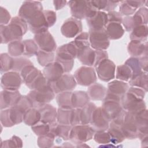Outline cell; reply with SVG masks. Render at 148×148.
I'll return each instance as SVG.
<instances>
[{
	"label": "cell",
	"instance_id": "cell-9",
	"mask_svg": "<svg viewBox=\"0 0 148 148\" xmlns=\"http://www.w3.org/2000/svg\"><path fill=\"white\" fill-rule=\"evenodd\" d=\"M102 108L105 110L110 121L116 119L123 117L125 114L121 104V99L116 97L105 95L103 99Z\"/></svg>",
	"mask_w": 148,
	"mask_h": 148
},
{
	"label": "cell",
	"instance_id": "cell-38",
	"mask_svg": "<svg viewBox=\"0 0 148 148\" xmlns=\"http://www.w3.org/2000/svg\"><path fill=\"white\" fill-rule=\"evenodd\" d=\"M40 121V113L38 109L31 108L24 114L23 122L27 125L33 126Z\"/></svg>",
	"mask_w": 148,
	"mask_h": 148
},
{
	"label": "cell",
	"instance_id": "cell-4",
	"mask_svg": "<svg viewBox=\"0 0 148 148\" xmlns=\"http://www.w3.org/2000/svg\"><path fill=\"white\" fill-rule=\"evenodd\" d=\"M77 53V49L73 40L61 45L57 49L55 61L62 66L65 73L72 71L75 62L74 59L76 58Z\"/></svg>",
	"mask_w": 148,
	"mask_h": 148
},
{
	"label": "cell",
	"instance_id": "cell-40",
	"mask_svg": "<svg viewBox=\"0 0 148 148\" xmlns=\"http://www.w3.org/2000/svg\"><path fill=\"white\" fill-rule=\"evenodd\" d=\"M96 105L92 102H88L86 105L80 109V124H89L94 110Z\"/></svg>",
	"mask_w": 148,
	"mask_h": 148
},
{
	"label": "cell",
	"instance_id": "cell-43",
	"mask_svg": "<svg viewBox=\"0 0 148 148\" xmlns=\"http://www.w3.org/2000/svg\"><path fill=\"white\" fill-rule=\"evenodd\" d=\"M73 109H62L59 108L57 109V121L62 124L71 125Z\"/></svg>",
	"mask_w": 148,
	"mask_h": 148
},
{
	"label": "cell",
	"instance_id": "cell-35",
	"mask_svg": "<svg viewBox=\"0 0 148 148\" xmlns=\"http://www.w3.org/2000/svg\"><path fill=\"white\" fill-rule=\"evenodd\" d=\"M107 91V88L102 84L95 83L88 87L87 94L90 99L92 101H102L104 99Z\"/></svg>",
	"mask_w": 148,
	"mask_h": 148
},
{
	"label": "cell",
	"instance_id": "cell-28",
	"mask_svg": "<svg viewBox=\"0 0 148 148\" xmlns=\"http://www.w3.org/2000/svg\"><path fill=\"white\" fill-rule=\"evenodd\" d=\"M146 1H123L120 2L119 12L126 16H132L136 10L140 8L143 7Z\"/></svg>",
	"mask_w": 148,
	"mask_h": 148
},
{
	"label": "cell",
	"instance_id": "cell-32",
	"mask_svg": "<svg viewBox=\"0 0 148 148\" xmlns=\"http://www.w3.org/2000/svg\"><path fill=\"white\" fill-rule=\"evenodd\" d=\"M76 58L85 66H94L95 60V50L90 47L79 50Z\"/></svg>",
	"mask_w": 148,
	"mask_h": 148
},
{
	"label": "cell",
	"instance_id": "cell-50",
	"mask_svg": "<svg viewBox=\"0 0 148 148\" xmlns=\"http://www.w3.org/2000/svg\"><path fill=\"white\" fill-rule=\"evenodd\" d=\"M55 136L50 132L45 135L38 137L37 143L40 147H50L54 144Z\"/></svg>",
	"mask_w": 148,
	"mask_h": 148
},
{
	"label": "cell",
	"instance_id": "cell-29",
	"mask_svg": "<svg viewBox=\"0 0 148 148\" xmlns=\"http://www.w3.org/2000/svg\"><path fill=\"white\" fill-rule=\"evenodd\" d=\"M72 127V125L62 124L56 121L50 124V132L55 136V139L60 138L67 140L69 138Z\"/></svg>",
	"mask_w": 148,
	"mask_h": 148
},
{
	"label": "cell",
	"instance_id": "cell-1",
	"mask_svg": "<svg viewBox=\"0 0 148 148\" xmlns=\"http://www.w3.org/2000/svg\"><path fill=\"white\" fill-rule=\"evenodd\" d=\"M28 24L25 20L19 16L12 18L6 25H0L1 43H9L15 40H21L27 32Z\"/></svg>",
	"mask_w": 148,
	"mask_h": 148
},
{
	"label": "cell",
	"instance_id": "cell-48",
	"mask_svg": "<svg viewBox=\"0 0 148 148\" xmlns=\"http://www.w3.org/2000/svg\"><path fill=\"white\" fill-rule=\"evenodd\" d=\"M77 50L90 47L88 32H82L76 36L73 40Z\"/></svg>",
	"mask_w": 148,
	"mask_h": 148
},
{
	"label": "cell",
	"instance_id": "cell-24",
	"mask_svg": "<svg viewBox=\"0 0 148 148\" xmlns=\"http://www.w3.org/2000/svg\"><path fill=\"white\" fill-rule=\"evenodd\" d=\"M22 95L17 91H9L3 90L1 92L0 97V106L1 109H5L16 105L20 99Z\"/></svg>",
	"mask_w": 148,
	"mask_h": 148
},
{
	"label": "cell",
	"instance_id": "cell-54",
	"mask_svg": "<svg viewBox=\"0 0 148 148\" xmlns=\"http://www.w3.org/2000/svg\"><path fill=\"white\" fill-rule=\"evenodd\" d=\"M11 16L8 10L1 6L0 8V23L1 25H8L11 20Z\"/></svg>",
	"mask_w": 148,
	"mask_h": 148
},
{
	"label": "cell",
	"instance_id": "cell-21",
	"mask_svg": "<svg viewBox=\"0 0 148 148\" xmlns=\"http://www.w3.org/2000/svg\"><path fill=\"white\" fill-rule=\"evenodd\" d=\"M122 130L125 139H134L138 138V127L131 112H125Z\"/></svg>",
	"mask_w": 148,
	"mask_h": 148
},
{
	"label": "cell",
	"instance_id": "cell-52",
	"mask_svg": "<svg viewBox=\"0 0 148 148\" xmlns=\"http://www.w3.org/2000/svg\"><path fill=\"white\" fill-rule=\"evenodd\" d=\"M93 138L96 142L99 144H108L111 142L110 136L107 131H95Z\"/></svg>",
	"mask_w": 148,
	"mask_h": 148
},
{
	"label": "cell",
	"instance_id": "cell-36",
	"mask_svg": "<svg viewBox=\"0 0 148 148\" xmlns=\"http://www.w3.org/2000/svg\"><path fill=\"white\" fill-rule=\"evenodd\" d=\"M120 1L109 0H97L91 1L93 6L97 10L102 12H110L114 9L120 3Z\"/></svg>",
	"mask_w": 148,
	"mask_h": 148
},
{
	"label": "cell",
	"instance_id": "cell-55",
	"mask_svg": "<svg viewBox=\"0 0 148 148\" xmlns=\"http://www.w3.org/2000/svg\"><path fill=\"white\" fill-rule=\"evenodd\" d=\"M108 22H117L122 24L123 15L119 12L114 10L109 12L107 13Z\"/></svg>",
	"mask_w": 148,
	"mask_h": 148
},
{
	"label": "cell",
	"instance_id": "cell-45",
	"mask_svg": "<svg viewBox=\"0 0 148 148\" xmlns=\"http://www.w3.org/2000/svg\"><path fill=\"white\" fill-rule=\"evenodd\" d=\"M36 56L38 63L44 67L54 61L56 57L54 52H46L40 50L38 51Z\"/></svg>",
	"mask_w": 148,
	"mask_h": 148
},
{
	"label": "cell",
	"instance_id": "cell-30",
	"mask_svg": "<svg viewBox=\"0 0 148 148\" xmlns=\"http://www.w3.org/2000/svg\"><path fill=\"white\" fill-rule=\"evenodd\" d=\"M127 50L132 57H139L147 56V42L131 40L128 45Z\"/></svg>",
	"mask_w": 148,
	"mask_h": 148
},
{
	"label": "cell",
	"instance_id": "cell-13",
	"mask_svg": "<svg viewBox=\"0 0 148 148\" xmlns=\"http://www.w3.org/2000/svg\"><path fill=\"white\" fill-rule=\"evenodd\" d=\"M55 94L63 92L72 91L77 85V83L73 75L69 73H64L58 80L48 83Z\"/></svg>",
	"mask_w": 148,
	"mask_h": 148
},
{
	"label": "cell",
	"instance_id": "cell-10",
	"mask_svg": "<svg viewBox=\"0 0 148 148\" xmlns=\"http://www.w3.org/2000/svg\"><path fill=\"white\" fill-rule=\"evenodd\" d=\"M24 112L16 105L1 110L0 120L5 127H11L23 121Z\"/></svg>",
	"mask_w": 148,
	"mask_h": 148
},
{
	"label": "cell",
	"instance_id": "cell-56",
	"mask_svg": "<svg viewBox=\"0 0 148 148\" xmlns=\"http://www.w3.org/2000/svg\"><path fill=\"white\" fill-rule=\"evenodd\" d=\"M49 24L50 27H52L56 22L57 16L55 12L50 10H43Z\"/></svg>",
	"mask_w": 148,
	"mask_h": 148
},
{
	"label": "cell",
	"instance_id": "cell-53",
	"mask_svg": "<svg viewBox=\"0 0 148 148\" xmlns=\"http://www.w3.org/2000/svg\"><path fill=\"white\" fill-rule=\"evenodd\" d=\"M4 146L2 147H21L23 146V142L21 139L17 136H13L10 139L6 140L3 142Z\"/></svg>",
	"mask_w": 148,
	"mask_h": 148
},
{
	"label": "cell",
	"instance_id": "cell-16",
	"mask_svg": "<svg viewBox=\"0 0 148 148\" xmlns=\"http://www.w3.org/2000/svg\"><path fill=\"white\" fill-rule=\"evenodd\" d=\"M23 82L20 73L9 71L2 74L1 79V86L3 90L17 91Z\"/></svg>",
	"mask_w": 148,
	"mask_h": 148
},
{
	"label": "cell",
	"instance_id": "cell-26",
	"mask_svg": "<svg viewBox=\"0 0 148 148\" xmlns=\"http://www.w3.org/2000/svg\"><path fill=\"white\" fill-rule=\"evenodd\" d=\"M128 88L129 84L127 83L117 79L114 80L108 83L106 95L121 99Z\"/></svg>",
	"mask_w": 148,
	"mask_h": 148
},
{
	"label": "cell",
	"instance_id": "cell-46",
	"mask_svg": "<svg viewBox=\"0 0 148 148\" xmlns=\"http://www.w3.org/2000/svg\"><path fill=\"white\" fill-rule=\"evenodd\" d=\"M0 61L1 74L12 70L14 64V57L10 56L8 53H2L1 54Z\"/></svg>",
	"mask_w": 148,
	"mask_h": 148
},
{
	"label": "cell",
	"instance_id": "cell-59",
	"mask_svg": "<svg viewBox=\"0 0 148 148\" xmlns=\"http://www.w3.org/2000/svg\"><path fill=\"white\" fill-rule=\"evenodd\" d=\"M147 136L143 138L142 139H140L141 142H142V147H146L147 146V143H148V140H147Z\"/></svg>",
	"mask_w": 148,
	"mask_h": 148
},
{
	"label": "cell",
	"instance_id": "cell-6",
	"mask_svg": "<svg viewBox=\"0 0 148 148\" xmlns=\"http://www.w3.org/2000/svg\"><path fill=\"white\" fill-rule=\"evenodd\" d=\"M27 96L31 99L33 108L39 109L52 101L55 97V93L48 84L40 90H31Z\"/></svg>",
	"mask_w": 148,
	"mask_h": 148
},
{
	"label": "cell",
	"instance_id": "cell-7",
	"mask_svg": "<svg viewBox=\"0 0 148 148\" xmlns=\"http://www.w3.org/2000/svg\"><path fill=\"white\" fill-rule=\"evenodd\" d=\"M95 131L88 124H79L72 126L69 139L73 143L83 144L91 140Z\"/></svg>",
	"mask_w": 148,
	"mask_h": 148
},
{
	"label": "cell",
	"instance_id": "cell-8",
	"mask_svg": "<svg viewBox=\"0 0 148 148\" xmlns=\"http://www.w3.org/2000/svg\"><path fill=\"white\" fill-rule=\"evenodd\" d=\"M148 9L146 7L140 8L132 16H125L123 18L122 25L127 32H131L135 27L141 25H147Z\"/></svg>",
	"mask_w": 148,
	"mask_h": 148
},
{
	"label": "cell",
	"instance_id": "cell-27",
	"mask_svg": "<svg viewBox=\"0 0 148 148\" xmlns=\"http://www.w3.org/2000/svg\"><path fill=\"white\" fill-rule=\"evenodd\" d=\"M89 30L98 31L105 28L108 23L107 13L98 10L96 14L91 18L86 20Z\"/></svg>",
	"mask_w": 148,
	"mask_h": 148
},
{
	"label": "cell",
	"instance_id": "cell-22",
	"mask_svg": "<svg viewBox=\"0 0 148 148\" xmlns=\"http://www.w3.org/2000/svg\"><path fill=\"white\" fill-rule=\"evenodd\" d=\"M124 117V116L113 120L110 122L107 131L110 136L111 143L113 144L116 145L121 143L125 139L122 130Z\"/></svg>",
	"mask_w": 148,
	"mask_h": 148
},
{
	"label": "cell",
	"instance_id": "cell-23",
	"mask_svg": "<svg viewBox=\"0 0 148 148\" xmlns=\"http://www.w3.org/2000/svg\"><path fill=\"white\" fill-rule=\"evenodd\" d=\"M147 56H144L139 57H131L125 62L132 72V76L140 73L142 72H147L148 65Z\"/></svg>",
	"mask_w": 148,
	"mask_h": 148
},
{
	"label": "cell",
	"instance_id": "cell-18",
	"mask_svg": "<svg viewBox=\"0 0 148 148\" xmlns=\"http://www.w3.org/2000/svg\"><path fill=\"white\" fill-rule=\"evenodd\" d=\"M34 40L40 50L46 52H54L57 50L56 42L52 35L48 31L35 34Z\"/></svg>",
	"mask_w": 148,
	"mask_h": 148
},
{
	"label": "cell",
	"instance_id": "cell-44",
	"mask_svg": "<svg viewBox=\"0 0 148 148\" xmlns=\"http://www.w3.org/2000/svg\"><path fill=\"white\" fill-rule=\"evenodd\" d=\"M132 76V72L127 65L124 64L117 66L115 76L117 80L125 82H128Z\"/></svg>",
	"mask_w": 148,
	"mask_h": 148
},
{
	"label": "cell",
	"instance_id": "cell-25",
	"mask_svg": "<svg viewBox=\"0 0 148 148\" xmlns=\"http://www.w3.org/2000/svg\"><path fill=\"white\" fill-rule=\"evenodd\" d=\"M42 73L47 82L50 83L60 79L65 72L64 68L60 63L54 61L45 66Z\"/></svg>",
	"mask_w": 148,
	"mask_h": 148
},
{
	"label": "cell",
	"instance_id": "cell-14",
	"mask_svg": "<svg viewBox=\"0 0 148 148\" xmlns=\"http://www.w3.org/2000/svg\"><path fill=\"white\" fill-rule=\"evenodd\" d=\"M110 120L102 107H98L94 110L90 125L95 131H107Z\"/></svg>",
	"mask_w": 148,
	"mask_h": 148
},
{
	"label": "cell",
	"instance_id": "cell-20",
	"mask_svg": "<svg viewBox=\"0 0 148 148\" xmlns=\"http://www.w3.org/2000/svg\"><path fill=\"white\" fill-rule=\"evenodd\" d=\"M82 24L80 20L74 17L66 19L61 27V32L63 36L68 38H72L82 32Z\"/></svg>",
	"mask_w": 148,
	"mask_h": 148
},
{
	"label": "cell",
	"instance_id": "cell-5",
	"mask_svg": "<svg viewBox=\"0 0 148 148\" xmlns=\"http://www.w3.org/2000/svg\"><path fill=\"white\" fill-rule=\"evenodd\" d=\"M68 4L72 17L79 20L91 18L98 11L92 5L91 1H69Z\"/></svg>",
	"mask_w": 148,
	"mask_h": 148
},
{
	"label": "cell",
	"instance_id": "cell-33",
	"mask_svg": "<svg viewBox=\"0 0 148 148\" xmlns=\"http://www.w3.org/2000/svg\"><path fill=\"white\" fill-rule=\"evenodd\" d=\"M90 97L86 91H75L72 92L71 103L73 109H81L90 102Z\"/></svg>",
	"mask_w": 148,
	"mask_h": 148
},
{
	"label": "cell",
	"instance_id": "cell-11",
	"mask_svg": "<svg viewBox=\"0 0 148 148\" xmlns=\"http://www.w3.org/2000/svg\"><path fill=\"white\" fill-rule=\"evenodd\" d=\"M89 42L95 50H106L110 45V39L105 28L98 31L89 30Z\"/></svg>",
	"mask_w": 148,
	"mask_h": 148
},
{
	"label": "cell",
	"instance_id": "cell-12",
	"mask_svg": "<svg viewBox=\"0 0 148 148\" xmlns=\"http://www.w3.org/2000/svg\"><path fill=\"white\" fill-rule=\"evenodd\" d=\"M73 76L77 84L83 86H90L96 83L97 80L95 70L92 66L80 67L75 72Z\"/></svg>",
	"mask_w": 148,
	"mask_h": 148
},
{
	"label": "cell",
	"instance_id": "cell-31",
	"mask_svg": "<svg viewBox=\"0 0 148 148\" xmlns=\"http://www.w3.org/2000/svg\"><path fill=\"white\" fill-rule=\"evenodd\" d=\"M38 110L40 113L41 122L50 124L57 121V110L53 105L47 103Z\"/></svg>",
	"mask_w": 148,
	"mask_h": 148
},
{
	"label": "cell",
	"instance_id": "cell-57",
	"mask_svg": "<svg viewBox=\"0 0 148 148\" xmlns=\"http://www.w3.org/2000/svg\"><path fill=\"white\" fill-rule=\"evenodd\" d=\"M106 58H108V54L106 50H95V60L94 67L95 68L99 62Z\"/></svg>",
	"mask_w": 148,
	"mask_h": 148
},
{
	"label": "cell",
	"instance_id": "cell-37",
	"mask_svg": "<svg viewBox=\"0 0 148 148\" xmlns=\"http://www.w3.org/2000/svg\"><path fill=\"white\" fill-rule=\"evenodd\" d=\"M147 79V72H142L138 75L132 76L128 81L129 84L131 87H138L147 92L148 89Z\"/></svg>",
	"mask_w": 148,
	"mask_h": 148
},
{
	"label": "cell",
	"instance_id": "cell-34",
	"mask_svg": "<svg viewBox=\"0 0 148 148\" xmlns=\"http://www.w3.org/2000/svg\"><path fill=\"white\" fill-rule=\"evenodd\" d=\"M105 29L110 40L120 39L123 36L125 32L121 23L117 22H108Z\"/></svg>",
	"mask_w": 148,
	"mask_h": 148
},
{
	"label": "cell",
	"instance_id": "cell-42",
	"mask_svg": "<svg viewBox=\"0 0 148 148\" xmlns=\"http://www.w3.org/2000/svg\"><path fill=\"white\" fill-rule=\"evenodd\" d=\"M72 91L63 92L57 94L56 99L57 103L60 108L73 109L71 103Z\"/></svg>",
	"mask_w": 148,
	"mask_h": 148
},
{
	"label": "cell",
	"instance_id": "cell-51",
	"mask_svg": "<svg viewBox=\"0 0 148 148\" xmlns=\"http://www.w3.org/2000/svg\"><path fill=\"white\" fill-rule=\"evenodd\" d=\"M31 129L35 135L38 136H42L47 134L50 132V124L40 121L32 126Z\"/></svg>",
	"mask_w": 148,
	"mask_h": 148
},
{
	"label": "cell",
	"instance_id": "cell-15",
	"mask_svg": "<svg viewBox=\"0 0 148 148\" xmlns=\"http://www.w3.org/2000/svg\"><path fill=\"white\" fill-rule=\"evenodd\" d=\"M94 68L98 77L103 82H108L115 77L116 65L108 58L101 61Z\"/></svg>",
	"mask_w": 148,
	"mask_h": 148
},
{
	"label": "cell",
	"instance_id": "cell-19",
	"mask_svg": "<svg viewBox=\"0 0 148 148\" xmlns=\"http://www.w3.org/2000/svg\"><path fill=\"white\" fill-rule=\"evenodd\" d=\"M27 23L29 30L35 35L47 31L50 27L43 10L38 12Z\"/></svg>",
	"mask_w": 148,
	"mask_h": 148
},
{
	"label": "cell",
	"instance_id": "cell-3",
	"mask_svg": "<svg viewBox=\"0 0 148 148\" xmlns=\"http://www.w3.org/2000/svg\"><path fill=\"white\" fill-rule=\"evenodd\" d=\"M20 74L23 82L32 90H40L49 84L43 73L34 65L26 66L20 71Z\"/></svg>",
	"mask_w": 148,
	"mask_h": 148
},
{
	"label": "cell",
	"instance_id": "cell-17",
	"mask_svg": "<svg viewBox=\"0 0 148 148\" xmlns=\"http://www.w3.org/2000/svg\"><path fill=\"white\" fill-rule=\"evenodd\" d=\"M43 10L42 4L40 1H25L23 2L19 9L18 16L27 22Z\"/></svg>",
	"mask_w": 148,
	"mask_h": 148
},
{
	"label": "cell",
	"instance_id": "cell-39",
	"mask_svg": "<svg viewBox=\"0 0 148 148\" xmlns=\"http://www.w3.org/2000/svg\"><path fill=\"white\" fill-rule=\"evenodd\" d=\"M147 33V25H141L135 27L131 31L130 38L131 40L146 42Z\"/></svg>",
	"mask_w": 148,
	"mask_h": 148
},
{
	"label": "cell",
	"instance_id": "cell-49",
	"mask_svg": "<svg viewBox=\"0 0 148 148\" xmlns=\"http://www.w3.org/2000/svg\"><path fill=\"white\" fill-rule=\"evenodd\" d=\"M29 65H33V64L30 60L25 57H14V64L12 71L20 73L24 67Z\"/></svg>",
	"mask_w": 148,
	"mask_h": 148
},
{
	"label": "cell",
	"instance_id": "cell-47",
	"mask_svg": "<svg viewBox=\"0 0 148 148\" xmlns=\"http://www.w3.org/2000/svg\"><path fill=\"white\" fill-rule=\"evenodd\" d=\"M23 41L24 45V53L23 56L27 57H31L36 56L39 49L34 40L26 39Z\"/></svg>",
	"mask_w": 148,
	"mask_h": 148
},
{
	"label": "cell",
	"instance_id": "cell-2",
	"mask_svg": "<svg viewBox=\"0 0 148 148\" xmlns=\"http://www.w3.org/2000/svg\"><path fill=\"white\" fill-rule=\"evenodd\" d=\"M146 92L138 87H129L121 99L123 109L125 111L136 112L146 109V103L143 100Z\"/></svg>",
	"mask_w": 148,
	"mask_h": 148
},
{
	"label": "cell",
	"instance_id": "cell-58",
	"mask_svg": "<svg viewBox=\"0 0 148 148\" xmlns=\"http://www.w3.org/2000/svg\"><path fill=\"white\" fill-rule=\"evenodd\" d=\"M68 3L66 1H53V4L56 10H58L63 8Z\"/></svg>",
	"mask_w": 148,
	"mask_h": 148
},
{
	"label": "cell",
	"instance_id": "cell-41",
	"mask_svg": "<svg viewBox=\"0 0 148 148\" xmlns=\"http://www.w3.org/2000/svg\"><path fill=\"white\" fill-rule=\"evenodd\" d=\"M8 54L13 57H18L24 54V45L23 41L15 40L8 43Z\"/></svg>",
	"mask_w": 148,
	"mask_h": 148
}]
</instances>
